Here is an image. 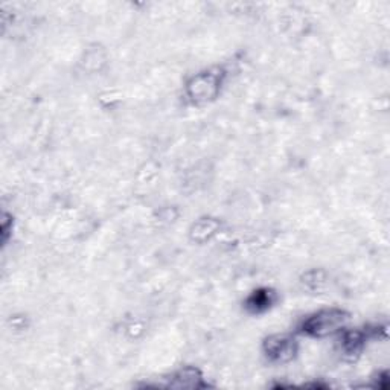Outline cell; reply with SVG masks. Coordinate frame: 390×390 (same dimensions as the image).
<instances>
[{
	"instance_id": "8992f818",
	"label": "cell",
	"mask_w": 390,
	"mask_h": 390,
	"mask_svg": "<svg viewBox=\"0 0 390 390\" xmlns=\"http://www.w3.org/2000/svg\"><path fill=\"white\" fill-rule=\"evenodd\" d=\"M363 342H365V337H363V334H361L360 331H348V332H345V336L342 338L343 348L348 353L358 352L361 349V346H363Z\"/></svg>"
},
{
	"instance_id": "5b68a950",
	"label": "cell",
	"mask_w": 390,
	"mask_h": 390,
	"mask_svg": "<svg viewBox=\"0 0 390 390\" xmlns=\"http://www.w3.org/2000/svg\"><path fill=\"white\" fill-rule=\"evenodd\" d=\"M170 386L172 387H200L203 386L201 384V375L197 369H191V367H187V369H183L182 372H178L176 375V378L172 380V382Z\"/></svg>"
},
{
	"instance_id": "3957f363",
	"label": "cell",
	"mask_w": 390,
	"mask_h": 390,
	"mask_svg": "<svg viewBox=\"0 0 390 390\" xmlns=\"http://www.w3.org/2000/svg\"><path fill=\"white\" fill-rule=\"evenodd\" d=\"M264 351L270 360L278 361V363H287V361L294 358L298 346L290 337L273 336L265 340Z\"/></svg>"
},
{
	"instance_id": "277c9868",
	"label": "cell",
	"mask_w": 390,
	"mask_h": 390,
	"mask_svg": "<svg viewBox=\"0 0 390 390\" xmlns=\"http://www.w3.org/2000/svg\"><path fill=\"white\" fill-rule=\"evenodd\" d=\"M273 302L274 294L270 290H258L249 298L247 308L254 313H263L271 307Z\"/></svg>"
},
{
	"instance_id": "7a4b0ae2",
	"label": "cell",
	"mask_w": 390,
	"mask_h": 390,
	"mask_svg": "<svg viewBox=\"0 0 390 390\" xmlns=\"http://www.w3.org/2000/svg\"><path fill=\"white\" fill-rule=\"evenodd\" d=\"M218 85H220V76L218 74H214V72H205L198 76L192 78V81L187 85V90H189V96L194 101H201V103H206V101L215 98L216 93H218Z\"/></svg>"
},
{
	"instance_id": "6da1fadb",
	"label": "cell",
	"mask_w": 390,
	"mask_h": 390,
	"mask_svg": "<svg viewBox=\"0 0 390 390\" xmlns=\"http://www.w3.org/2000/svg\"><path fill=\"white\" fill-rule=\"evenodd\" d=\"M348 319L349 316L342 311V309H323V311L316 313L303 322L302 328L309 336L325 337L340 329L348 322Z\"/></svg>"
}]
</instances>
